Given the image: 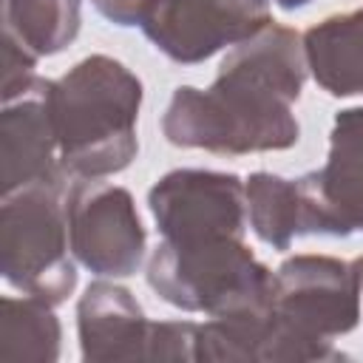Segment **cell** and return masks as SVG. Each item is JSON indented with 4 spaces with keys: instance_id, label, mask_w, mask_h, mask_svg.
Here are the masks:
<instances>
[{
    "instance_id": "1",
    "label": "cell",
    "mask_w": 363,
    "mask_h": 363,
    "mask_svg": "<svg viewBox=\"0 0 363 363\" xmlns=\"http://www.w3.org/2000/svg\"><path fill=\"white\" fill-rule=\"evenodd\" d=\"M306 71L303 40L286 26L267 23L221 60L210 88L173 91L162 133L176 147L210 153L286 150L301 136L292 105Z\"/></svg>"
},
{
    "instance_id": "2",
    "label": "cell",
    "mask_w": 363,
    "mask_h": 363,
    "mask_svg": "<svg viewBox=\"0 0 363 363\" xmlns=\"http://www.w3.org/2000/svg\"><path fill=\"white\" fill-rule=\"evenodd\" d=\"M139 77L105 54H91L60 79H51V113L62 173L105 179L125 170L139 150Z\"/></svg>"
},
{
    "instance_id": "3",
    "label": "cell",
    "mask_w": 363,
    "mask_h": 363,
    "mask_svg": "<svg viewBox=\"0 0 363 363\" xmlns=\"http://www.w3.org/2000/svg\"><path fill=\"white\" fill-rule=\"evenodd\" d=\"M147 284L182 312L221 318L264 309L272 292V272L252 255L244 238H162L147 261Z\"/></svg>"
},
{
    "instance_id": "4",
    "label": "cell",
    "mask_w": 363,
    "mask_h": 363,
    "mask_svg": "<svg viewBox=\"0 0 363 363\" xmlns=\"http://www.w3.org/2000/svg\"><path fill=\"white\" fill-rule=\"evenodd\" d=\"M68 207L62 182H43L3 196L0 272L23 295L62 303L77 286L68 258Z\"/></svg>"
},
{
    "instance_id": "5",
    "label": "cell",
    "mask_w": 363,
    "mask_h": 363,
    "mask_svg": "<svg viewBox=\"0 0 363 363\" xmlns=\"http://www.w3.org/2000/svg\"><path fill=\"white\" fill-rule=\"evenodd\" d=\"M269 309L315 343H332L360 320L354 264L332 255H292L272 272Z\"/></svg>"
},
{
    "instance_id": "6",
    "label": "cell",
    "mask_w": 363,
    "mask_h": 363,
    "mask_svg": "<svg viewBox=\"0 0 363 363\" xmlns=\"http://www.w3.org/2000/svg\"><path fill=\"white\" fill-rule=\"evenodd\" d=\"M68 238L77 261L94 275H133L145 258V227L125 187L82 179L68 193Z\"/></svg>"
},
{
    "instance_id": "7",
    "label": "cell",
    "mask_w": 363,
    "mask_h": 363,
    "mask_svg": "<svg viewBox=\"0 0 363 363\" xmlns=\"http://www.w3.org/2000/svg\"><path fill=\"white\" fill-rule=\"evenodd\" d=\"M147 207L164 241L244 238L247 230L244 182L233 173L170 170L150 187Z\"/></svg>"
},
{
    "instance_id": "8",
    "label": "cell",
    "mask_w": 363,
    "mask_h": 363,
    "mask_svg": "<svg viewBox=\"0 0 363 363\" xmlns=\"http://www.w3.org/2000/svg\"><path fill=\"white\" fill-rule=\"evenodd\" d=\"M267 23V0H153L139 28L164 57L193 65L250 40Z\"/></svg>"
},
{
    "instance_id": "9",
    "label": "cell",
    "mask_w": 363,
    "mask_h": 363,
    "mask_svg": "<svg viewBox=\"0 0 363 363\" xmlns=\"http://www.w3.org/2000/svg\"><path fill=\"white\" fill-rule=\"evenodd\" d=\"M295 182L303 204V233H363V105L335 116L323 167Z\"/></svg>"
},
{
    "instance_id": "10",
    "label": "cell",
    "mask_w": 363,
    "mask_h": 363,
    "mask_svg": "<svg viewBox=\"0 0 363 363\" xmlns=\"http://www.w3.org/2000/svg\"><path fill=\"white\" fill-rule=\"evenodd\" d=\"M60 145L51 113V79L34 77L23 91L3 99L0 113V190L3 196L62 182Z\"/></svg>"
},
{
    "instance_id": "11",
    "label": "cell",
    "mask_w": 363,
    "mask_h": 363,
    "mask_svg": "<svg viewBox=\"0 0 363 363\" xmlns=\"http://www.w3.org/2000/svg\"><path fill=\"white\" fill-rule=\"evenodd\" d=\"M332 343H315L295 332L278 318L269 303L264 309L221 315L199 323L196 329V360L207 363H292V360H337Z\"/></svg>"
},
{
    "instance_id": "12",
    "label": "cell",
    "mask_w": 363,
    "mask_h": 363,
    "mask_svg": "<svg viewBox=\"0 0 363 363\" xmlns=\"http://www.w3.org/2000/svg\"><path fill=\"white\" fill-rule=\"evenodd\" d=\"M77 332L82 360L122 363L150 360L153 320L145 318L136 298L111 281H94L77 303Z\"/></svg>"
},
{
    "instance_id": "13",
    "label": "cell",
    "mask_w": 363,
    "mask_h": 363,
    "mask_svg": "<svg viewBox=\"0 0 363 363\" xmlns=\"http://www.w3.org/2000/svg\"><path fill=\"white\" fill-rule=\"evenodd\" d=\"M301 40L306 68L326 94H363V9L326 17Z\"/></svg>"
},
{
    "instance_id": "14",
    "label": "cell",
    "mask_w": 363,
    "mask_h": 363,
    "mask_svg": "<svg viewBox=\"0 0 363 363\" xmlns=\"http://www.w3.org/2000/svg\"><path fill=\"white\" fill-rule=\"evenodd\" d=\"M60 337V320L48 301L34 295L0 301V363H54Z\"/></svg>"
},
{
    "instance_id": "15",
    "label": "cell",
    "mask_w": 363,
    "mask_h": 363,
    "mask_svg": "<svg viewBox=\"0 0 363 363\" xmlns=\"http://www.w3.org/2000/svg\"><path fill=\"white\" fill-rule=\"evenodd\" d=\"M79 20V0H3V37L37 60L71 45Z\"/></svg>"
},
{
    "instance_id": "16",
    "label": "cell",
    "mask_w": 363,
    "mask_h": 363,
    "mask_svg": "<svg viewBox=\"0 0 363 363\" xmlns=\"http://www.w3.org/2000/svg\"><path fill=\"white\" fill-rule=\"evenodd\" d=\"M247 218L252 233L272 250H289L295 235H303V204L298 182L258 170L244 182Z\"/></svg>"
},
{
    "instance_id": "17",
    "label": "cell",
    "mask_w": 363,
    "mask_h": 363,
    "mask_svg": "<svg viewBox=\"0 0 363 363\" xmlns=\"http://www.w3.org/2000/svg\"><path fill=\"white\" fill-rule=\"evenodd\" d=\"M94 9L116 26H142L153 0H91Z\"/></svg>"
},
{
    "instance_id": "18",
    "label": "cell",
    "mask_w": 363,
    "mask_h": 363,
    "mask_svg": "<svg viewBox=\"0 0 363 363\" xmlns=\"http://www.w3.org/2000/svg\"><path fill=\"white\" fill-rule=\"evenodd\" d=\"M272 3H278L281 9H301V6H306L309 0H272Z\"/></svg>"
},
{
    "instance_id": "19",
    "label": "cell",
    "mask_w": 363,
    "mask_h": 363,
    "mask_svg": "<svg viewBox=\"0 0 363 363\" xmlns=\"http://www.w3.org/2000/svg\"><path fill=\"white\" fill-rule=\"evenodd\" d=\"M352 264H354V272H357V281H360V295H363V258H357Z\"/></svg>"
}]
</instances>
